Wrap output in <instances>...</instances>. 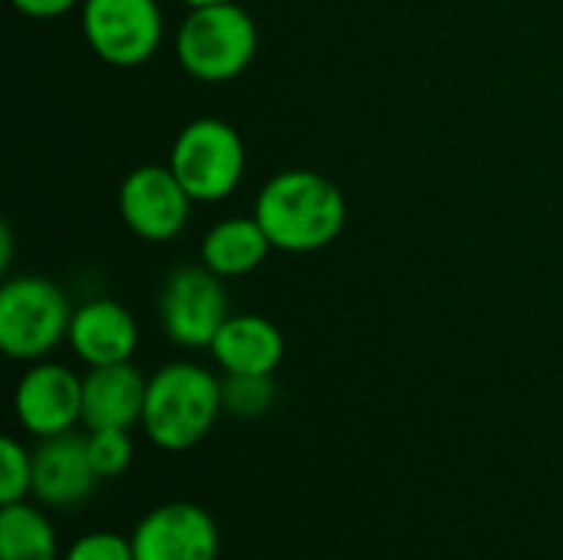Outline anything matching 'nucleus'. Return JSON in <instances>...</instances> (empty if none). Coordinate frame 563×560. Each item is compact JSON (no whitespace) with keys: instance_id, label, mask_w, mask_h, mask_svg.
Instances as JSON below:
<instances>
[{"instance_id":"20e7f679","label":"nucleus","mask_w":563,"mask_h":560,"mask_svg":"<svg viewBox=\"0 0 563 560\" xmlns=\"http://www.w3.org/2000/svg\"><path fill=\"white\" fill-rule=\"evenodd\" d=\"M73 307L59 284L23 274L0 287V350L10 360H46L69 337Z\"/></svg>"},{"instance_id":"1a4fd4ad","label":"nucleus","mask_w":563,"mask_h":560,"mask_svg":"<svg viewBox=\"0 0 563 560\" xmlns=\"http://www.w3.org/2000/svg\"><path fill=\"white\" fill-rule=\"evenodd\" d=\"M221 535L214 518L191 502L152 508L132 531L135 560H218Z\"/></svg>"},{"instance_id":"dca6fc26","label":"nucleus","mask_w":563,"mask_h":560,"mask_svg":"<svg viewBox=\"0 0 563 560\" xmlns=\"http://www.w3.org/2000/svg\"><path fill=\"white\" fill-rule=\"evenodd\" d=\"M0 560H59L53 521L30 502L3 505L0 512Z\"/></svg>"},{"instance_id":"6ab92c4d","label":"nucleus","mask_w":563,"mask_h":560,"mask_svg":"<svg viewBox=\"0 0 563 560\" xmlns=\"http://www.w3.org/2000/svg\"><path fill=\"white\" fill-rule=\"evenodd\" d=\"M33 495V452L13 436L0 439V505H16Z\"/></svg>"},{"instance_id":"4be33fe9","label":"nucleus","mask_w":563,"mask_h":560,"mask_svg":"<svg viewBox=\"0 0 563 560\" xmlns=\"http://www.w3.org/2000/svg\"><path fill=\"white\" fill-rule=\"evenodd\" d=\"M181 3H185V7L191 10V7H208V3H228V0H181Z\"/></svg>"},{"instance_id":"2eb2a0df","label":"nucleus","mask_w":563,"mask_h":560,"mask_svg":"<svg viewBox=\"0 0 563 560\" xmlns=\"http://www.w3.org/2000/svg\"><path fill=\"white\" fill-rule=\"evenodd\" d=\"M274 251L261 221L251 218H224L201 238V264L218 277H247L264 257Z\"/></svg>"},{"instance_id":"9d476101","label":"nucleus","mask_w":563,"mask_h":560,"mask_svg":"<svg viewBox=\"0 0 563 560\" xmlns=\"http://www.w3.org/2000/svg\"><path fill=\"white\" fill-rule=\"evenodd\" d=\"M13 413L36 439L73 432V426L82 422V380L63 363L36 360L16 383Z\"/></svg>"},{"instance_id":"4468645a","label":"nucleus","mask_w":563,"mask_h":560,"mask_svg":"<svg viewBox=\"0 0 563 560\" xmlns=\"http://www.w3.org/2000/svg\"><path fill=\"white\" fill-rule=\"evenodd\" d=\"M211 356L224 373L274 376L284 360V333L261 314H231L211 343Z\"/></svg>"},{"instance_id":"39448f33","label":"nucleus","mask_w":563,"mask_h":560,"mask_svg":"<svg viewBox=\"0 0 563 560\" xmlns=\"http://www.w3.org/2000/svg\"><path fill=\"white\" fill-rule=\"evenodd\" d=\"M168 168L195 201H224L244 178V139L224 119H191L172 142Z\"/></svg>"},{"instance_id":"f8f14e48","label":"nucleus","mask_w":563,"mask_h":560,"mask_svg":"<svg viewBox=\"0 0 563 560\" xmlns=\"http://www.w3.org/2000/svg\"><path fill=\"white\" fill-rule=\"evenodd\" d=\"M66 343L89 370L129 363L139 347V323L119 300L96 297L73 310Z\"/></svg>"},{"instance_id":"ddd939ff","label":"nucleus","mask_w":563,"mask_h":560,"mask_svg":"<svg viewBox=\"0 0 563 560\" xmlns=\"http://www.w3.org/2000/svg\"><path fill=\"white\" fill-rule=\"evenodd\" d=\"M148 380L132 363L92 366L82 376V426L132 429L142 426Z\"/></svg>"},{"instance_id":"6e6552de","label":"nucleus","mask_w":563,"mask_h":560,"mask_svg":"<svg viewBox=\"0 0 563 560\" xmlns=\"http://www.w3.org/2000/svg\"><path fill=\"white\" fill-rule=\"evenodd\" d=\"M195 198L168 165H139L119 185V215L142 241H172L185 231Z\"/></svg>"},{"instance_id":"f257e3e1","label":"nucleus","mask_w":563,"mask_h":560,"mask_svg":"<svg viewBox=\"0 0 563 560\" xmlns=\"http://www.w3.org/2000/svg\"><path fill=\"white\" fill-rule=\"evenodd\" d=\"M254 218L267 231L274 251L313 254L343 234L346 198L327 175L287 168L257 191Z\"/></svg>"},{"instance_id":"a211bd4d","label":"nucleus","mask_w":563,"mask_h":560,"mask_svg":"<svg viewBox=\"0 0 563 560\" xmlns=\"http://www.w3.org/2000/svg\"><path fill=\"white\" fill-rule=\"evenodd\" d=\"M86 449L99 479H119L132 465V455H135L129 429H89Z\"/></svg>"},{"instance_id":"aec40b11","label":"nucleus","mask_w":563,"mask_h":560,"mask_svg":"<svg viewBox=\"0 0 563 560\" xmlns=\"http://www.w3.org/2000/svg\"><path fill=\"white\" fill-rule=\"evenodd\" d=\"M63 560H135V554L132 538H122L115 531H89L66 548Z\"/></svg>"},{"instance_id":"f03ea898","label":"nucleus","mask_w":563,"mask_h":560,"mask_svg":"<svg viewBox=\"0 0 563 560\" xmlns=\"http://www.w3.org/2000/svg\"><path fill=\"white\" fill-rule=\"evenodd\" d=\"M224 413L221 380L198 363H168L148 380L142 429L165 452H188L208 439Z\"/></svg>"},{"instance_id":"7ed1b4c3","label":"nucleus","mask_w":563,"mask_h":560,"mask_svg":"<svg viewBox=\"0 0 563 560\" xmlns=\"http://www.w3.org/2000/svg\"><path fill=\"white\" fill-rule=\"evenodd\" d=\"M257 53V23L254 17L228 0L191 7L175 30L178 66L198 83H228L241 76Z\"/></svg>"},{"instance_id":"423d86ee","label":"nucleus","mask_w":563,"mask_h":560,"mask_svg":"<svg viewBox=\"0 0 563 560\" xmlns=\"http://www.w3.org/2000/svg\"><path fill=\"white\" fill-rule=\"evenodd\" d=\"M82 36L109 66L148 63L165 36L158 0H82Z\"/></svg>"},{"instance_id":"0eeeda50","label":"nucleus","mask_w":563,"mask_h":560,"mask_svg":"<svg viewBox=\"0 0 563 560\" xmlns=\"http://www.w3.org/2000/svg\"><path fill=\"white\" fill-rule=\"evenodd\" d=\"M162 330L181 350H211L228 314L224 277L205 264L175 267L158 297Z\"/></svg>"},{"instance_id":"412c9836","label":"nucleus","mask_w":563,"mask_h":560,"mask_svg":"<svg viewBox=\"0 0 563 560\" xmlns=\"http://www.w3.org/2000/svg\"><path fill=\"white\" fill-rule=\"evenodd\" d=\"M23 17H33V20H53V17H63L76 7H82V0H10Z\"/></svg>"},{"instance_id":"9b49d317","label":"nucleus","mask_w":563,"mask_h":560,"mask_svg":"<svg viewBox=\"0 0 563 560\" xmlns=\"http://www.w3.org/2000/svg\"><path fill=\"white\" fill-rule=\"evenodd\" d=\"M96 482L86 436L63 432L40 439L33 449V498L43 508H76L92 495Z\"/></svg>"},{"instance_id":"f3484780","label":"nucleus","mask_w":563,"mask_h":560,"mask_svg":"<svg viewBox=\"0 0 563 560\" xmlns=\"http://www.w3.org/2000/svg\"><path fill=\"white\" fill-rule=\"evenodd\" d=\"M221 399H224V413H231L238 419H257V416H264L274 406L277 386H274V376H238V373H228L221 380Z\"/></svg>"}]
</instances>
